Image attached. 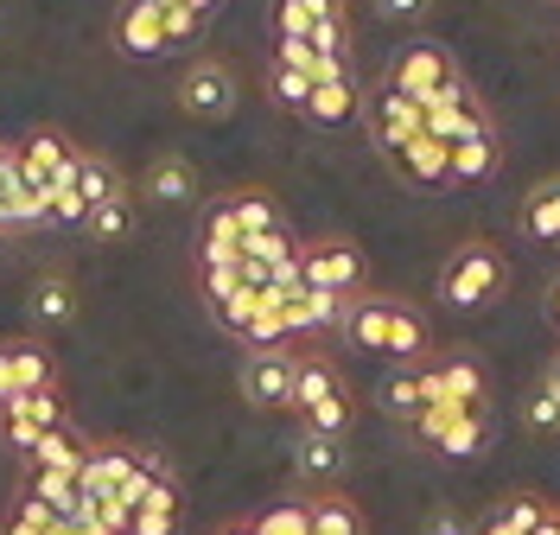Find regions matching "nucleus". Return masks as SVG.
<instances>
[{
  "instance_id": "36",
  "label": "nucleus",
  "mask_w": 560,
  "mask_h": 535,
  "mask_svg": "<svg viewBox=\"0 0 560 535\" xmlns=\"http://www.w3.org/2000/svg\"><path fill=\"white\" fill-rule=\"evenodd\" d=\"M383 408L395 415V421H415L420 408H427V383H420V376H388L383 383Z\"/></svg>"
},
{
  "instance_id": "3",
  "label": "nucleus",
  "mask_w": 560,
  "mask_h": 535,
  "mask_svg": "<svg viewBox=\"0 0 560 535\" xmlns=\"http://www.w3.org/2000/svg\"><path fill=\"white\" fill-rule=\"evenodd\" d=\"M383 83L401 90V96H415L420 108H433L458 83V65H453V51H446L440 38H401L395 58H388V71H383Z\"/></svg>"
},
{
  "instance_id": "22",
  "label": "nucleus",
  "mask_w": 560,
  "mask_h": 535,
  "mask_svg": "<svg viewBox=\"0 0 560 535\" xmlns=\"http://www.w3.org/2000/svg\"><path fill=\"white\" fill-rule=\"evenodd\" d=\"M26 465H33V472H70V478H83L90 440H83L77 428H51V433H38V446L26 453Z\"/></svg>"
},
{
  "instance_id": "39",
  "label": "nucleus",
  "mask_w": 560,
  "mask_h": 535,
  "mask_svg": "<svg viewBox=\"0 0 560 535\" xmlns=\"http://www.w3.org/2000/svg\"><path fill=\"white\" fill-rule=\"evenodd\" d=\"M523 421H528L535 433H560V389H555V383H541V389L528 395Z\"/></svg>"
},
{
  "instance_id": "42",
  "label": "nucleus",
  "mask_w": 560,
  "mask_h": 535,
  "mask_svg": "<svg viewBox=\"0 0 560 535\" xmlns=\"http://www.w3.org/2000/svg\"><path fill=\"white\" fill-rule=\"evenodd\" d=\"M51 535H103V523L96 516H83V510H70V516H58V530Z\"/></svg>"
},
{
  "instance_id": "4",
  "label": "nucleus",
  "mask_w": 560,
  "mask_h": 535,
  "mask_svg": "<svg viewBox=\"0 0 560 535\" xmlns=\"http://www.w3.org/2000/svg\"><path fill=\"white\" fill-rule=\"evenodd\" d=\"M408 428H415L433 453H446V460H471V453L490 440V415H485V402H478V408H446V402H427Z\"/></svg>"
},
{
  "instance_id": "15",
  "label": "nucleus",
  "mask_w": 560,
  "mask_h": 535,
  "mask_svg": "<svg viewBox=\"0 0 560 535\" xmlns=\"http://www.w3.org/2000/svg\"><path fill=\"white\" fill-rule=\"evenodd\" d=\"M388 313H395V293H350L338 332H345L357 351H388Z\"/></svg>"
},
{
  "instance_id": "9",
  "label": "nucleus",
  "mask_w": 560,
  "mask_h": 535,
  "mask_svg": "<svg viewBox=\"0 0 560 535\" xmlns=\"http://www.w3.org/2000/svg\"><path fill=\"white\" fill-rule=\"evenodd\" d=\"M178 108L198 115V121H223L236 108V71L223 58H191L178 77Z\"/></svg>"
},
{
  "instance_id": "45",
  "label": "nucleus",
  "mask_w": 560,
  "mask_h": 535,
  "mask_svg": "<svg viewBox=\"0 0 560 535\" xmlns=\"http://www.w3.org/2000/svg\"><path fill=\"white\" fill-rule=\"evenodd\" d=\"M478 535H523V530H510L503 516H490V523H485V530H478Z\"/></svg>"
},
{
  "instance_id": "48",
  "label": "nucleus",
  "mask_w": 560,
  "mask_h": 535,
  "mask_svg": "<svg viewBox=\"0 0 560 535\" xmlns=\"http://www.w3.org/2000/svg\"><path fill=\"white\" fill-rule=\"evenodd\" d=\"M548 383H555V389H560V357H555V363H548Z\"/></svg>"
},
{
  "instance_id": "2",
  "label": "nucleus",
  "mask_w": 560,
  "mask_h": 535,
  "mask_svg": "<svg viewBox=\"0 0 560 535\" xmlns=\"http://www.w3.org/2000/svg\"><path fill=\"white\" fill-rule=\"evenodd\" d=\"M293 415H300V433H331V440H345V433H350L357 402H350V383L338 376V363H331V357H318V351L306 357V351H300Z\"/></svg>"
},
{
  "instance_id": "46",
  "label": "nucleus",
  "mask_w": 560,
  "mask_h": 535,
  "mask_svg": "<svg viewBox=\"0 0 560 535\" xmlns=\"http://www.w3.org/2000/svg\"><path fill=\"white\" fill-rule=\"evenodd\" d=\"M535 535H560V510H548V516H541V530Z\"/></svg>"
},
{
  "instance_id": "25",
  "label": "nucleus",
  "mask_w": 560,
  "mask_h": 535,
  "mask_svg": "<svg viewBox=\"0 0 560 535\" xmlns=\"http://www.w3.org/2000/svg\"><path fill=\"white\" fill-rule=\"evenodd\" d=\"M223 205H230V217H236L243 243H248V236H275V230H287V223H280V205L268 198V191H255V185L236 191V198H223Z\"/></svg>"
},
{
  "instance_id": "28",
  "label": "nucleus",
  "mask_w": 560,
  "mask_h": 535,
  "mask_svg": "<svg viewBox=\"0 0 560 535\" xmlns=\"http://www.w3.org/2000/svg\"><path fill=\"white\" fill-rule=\"evenodd\" d=\"M70 313H77V287H70L65 275H38L33 281V319L38 325H65Z\"/></svg>"
},
{
  "instance_id": "33",
  "label": "nucleus",
  "mask_w": 560,
  "mask_h": 535,
  "mask_svg": "<svg viewBox=\"0 0 560 535\" xmlns=\"http://www.w3.org/2000/svg\"><path fill=\"white\" fill-rule=\"evenodd\" d=\"M420 351H427V319L408 300H395V313H388V357H420Z\"/></svg>"
},
{
  "instance_id": "43",
  "label": "nucleus",
  "mask_w": 560,
  "mask_h": 535,
  "mask_svg": "<svg viewBox=\"0 0 560 535\" xmlns=\"http://www.w3.org/2000/svg\"><path fill=\"white\" fill-rule=\"evenodd\" d=\"M427 535H465V523H458L453 510H440V516H427Z\"/></svg>"
},
{
  "instance_id": "29",
  "label": "nucleus",
  "mask_w": 560,
  "mask_h": 535,
  "mask_svg": "<svg viewBox=\"0 0 560 535\" xmlns=\"http://www.w3.org/2000/svg\"><path fill=\"white\" fill-rule=\"evenodd\" d=\"M77 191H83V205L96 211L103 198H115V191H128V185H121V173L108 166L103 153H90V147H83V160H77Z\"/></svg>"
},
{
  "instance_id": "27",
  "label": "nucleus",
  "mask_w": 560,
  "mask_h": 535,
  "mask_svg": "<svg viewBox=\"0 0 560 535\" xmlns=\"http://www.w3.org/2000/svg\"><path fill=\"white\" fill-rule=\"evenodd\" d=\"M173 530H178V491H173V478H160L147 491V503L135 510V530L128 535H173Z\"/></svg>"
},
{
  "instance_id": "38",
  "label": "nucleus",
  "mask_w": 560,
  "mask_h": 535,
  "mask_svg": "<svg viewBox=\"0 0 560 535\" xmlns=\"http://www.w3.org/2000/svg\"><path fill=\"white\" fill-rule=\"evenodd\" d=\"M58 530V510L38 498H20V510H13V523H7V535H51Z\"/></svg>"
},
{
  "instance_id": "1",
  "label": "nucleus",
  "mask_w": 560,
  "mask_h": 535,
  "mask_svg": "<svg viewBox=\"0 0 560 535\" xmlns=\"http://www.w3.org/2000/svg\"><path fill=\"white\" fill-rule=\"evenodd\" d=\"M503 287H510L503 249H497L490 236H465V243L446 255V268H440V306L478 313V306H490V300H503Z\"/></svg>"
},
{
  "instance_id": "32",
  "label": "nucleus",
  "mask_w": 560,
  "mask_h": 535,
  "mask_svg": "<svg viewBox=\"0 0 560 535\" xmlns=\"http://www.w3.org/2000/svg\"><path fill=\"white\" fill-rule=\"evenodd\" d=\"M83 223H90V236H103V243H121V236L135 230V191H115V198H103V205L83 217Z\"/></svg>"
},
{
  "instance_id": "5",
  "label": "nucleus",
  "mask_w": 560,
  "mask_h": 535,
  "mask_svg": "<svg viewBox=\"0 0 560 535\" xmlns=\"http://www.w3.org/2000/svg\"><path fill=\"white\" fill-rule=\"evenodd\" d=\"M300 287L313 293H331V300H350L363 293V249L350 236H325V243H306L300 249Z\"/></svg>"
},
{
  "instance_id": "12",
  "label": "nucleus",
  "mask_w": 560,
  "mask_h": 535,
  "mask_svg": "<svg viewBox=\"0 0 560 535\" xmlns=\"http://www.w3.org/2000/svg\"><path fill=\"white\" fill-rule=\"evenodd\" d=\"M108 33H115V51L121 58H160V51L178 45L173 26H166V7H147V0H121Z\"/></svg>"
},
{
  "instance_id": "19",
  "label": "nucleus",
  "mask_w": 560,
  "mask_h": 535,
  "mask_svg": "<svg viewBox=\"0 0 560 535\" xmlns=\"http://www.w3.org/2000/svg\"><path fill=\"white\" fill-rule=\"evenodd\" d=\"M275 300H280V313H287V332H293V338H306V332H331L338 313H345V300L313 293V287H287V293H275Z\"/></svg>"
},
{
  "instance_id": "14",
  "label": "nucleus",
  "mask_w": 560,
  "mask_h": 535,
  "mask_svg": "<svg viewBox=\"0 0 560 535\" xmlns=\"http://www.w3.org/2000/svg\"><path fill=\"white\" fill-rule=\"evenodd\" d=\"M427 402H446V408H478L485 402V370L478 357H440L433 370H420Z\"/></svg>"
},
{
  "instance_id": "13",
  "label": "nucleus",
  "mask_w": 560,
  "mask_h": 535,
  "mask_svg": "<svg viewBox=\"0 0 560 535\" xmlns=\"http://www.w3.org/2000/svg\"><path fill=\"white\" fill-rule=\"evenodd\" d=\"M51 383H58V363H51L45 345H33V338H0V402L51 389Z\"/></svg>"
},
{
  "instance_id": "23",
  "label": "nucleus",
  "mask_w": 560,
  "mask_h": 535,
  "mask_svg": "<svg viewBox=\"0 0 560 535\" xmlns=\"http://www.w3.org/2000/svg\"><path fill=\"white\" fill-rule=\"evenodd\" d=\"M497 166H503V141H497V128H490V135H471V141H458V147H446V173H453V185L497 178Z\"/></svg>"
},
{
  "instance_id": "49",
  "label": "nucleus",
  "mask_w": 560,
  "mask_h": 535,
  "mask_svg": "<svg viewBox=\"0 0 560 535\" xmlns=\"http://www.w3.org/2000/svg\"><path fill=\"white\" fill-rule=\"evenodd\" d=\"M223 535H255V530H248V523H236V530H223Z\"/></svg>"
},
{
  "instance_id": "8",
  "label": "nucleus",
  "mask_w": 560,
  "mask_h": 535,
  "mask_svg": "<svg viewBox=\"0 0 560 535\" xmlns=\"http://www.w3.org/2000/svg\"><path fill=\"white\" fill-rule=\"evenodd\" d=\"M490 128H497V115H490V103L465 83V77L427 108V135H433L440 147H458V141H471V135H490Z\"/></svg>"
},
{
  "instance_id": "37",
  "label": "nucleus",
  "mask_w": 560,
  "mask_h": 535,
  "mask_svg": "<svg viewBox=\"0 0 560 535\" xmlns=\"http://www.w3.org/2000/svg\"><path fill=\"white\" fill-rule=\"evenodd\" d=\"M248 530L255 535H313V523H306V503H275V510L255 516Z\"/></svg>"
},
{
  "instance_id": "34",
  "label": "nucleus",
  "mask_w": 560,
  "mask_h": 535,
  "mask_svg": "<svg viewBox=\"0 0 560 535\" xmlns=\"http://www.w3.org/2000/svg\"><path fill=\"white\" fill-rule=\"evenodd\" d=\"M236 338H243L248 351H261V345H287V338H293V332H287V313H280L275 293H268V300L255 306V319H248L243 332H236Z\"/></svg>"
},
{
  "instance_id": "26",
  "label": "nucleus",
  "mask_w": 560,
  "mask_h": 535,
  "mask_svg": "<svg viewBox=\"0 0 560 535\" xmlns=\"http://www.w3.org/2000/svg\"><path fill=\"white\" fill-rule=\"evenodd\" d=\"M293 465H300L306 478H338V472H345V440H331V433H300Z\"/></svg>"
},
{
  "instance_id": "17",
  "label": "nucleus",
  "mask_w": 560,
  "mask_h": 535,
  "mask_svg": "<svg viewBox=\"0 0 560 535\" xmlns=\"http://www.w3.org/2000/svg\"><path fill=\"white\" fill-rule=\"evenodd\" d=\"M268 20H275V38H313L318 26L350 20V7L345 0H268Z\"/></svg>"
},
{
  "instance_id": "18",
  "label": "nucleus",
  "mask_w": 560,
  "mask_h": 535,
  "mask_svg": "<svg viewBox=\"0 0 560 535\" xmlns=\"http://www.w3.org/2000/svg\"><path fill=\"white\" fill-rule=\"evenodd\" d=\"M363 108V90H357V71H338V77H318L313 83V103H306V121L313 128H345L350 115Z\"/></svg>"
},
{
  "instance_id": "24",
  "label": "nucleus",
  "mask_w": 560,
  "mask_h": 535,
  "mask_svg": "<svg viewBox=\"0 0 560 535\" xmlns=\"http://www.w3.org/2000/svg\"><path fill=\"white\" fill-rule=\"evenodd\" d=\"M243 261V230L230 205H210L205 211V243H198V268H236Z\"/></svg>"
},
{
  "instance_id": "7",
  "label": "nucleus",
  "mask_w": 560,
  "mask_h": 535,
  "mask_svg": "<svg viewBox=\"0 0 560 535\" xmlns=\"http://www.w3.org/2000/svg\"><path fill=\"white\" fill-rule=\"evenodd\" d=\"M51 428H70L58 383H51V389H33V395H13V402H0V440H7V446L33 453L38 433H51Z\"/></svg>"
},
{
  "instance_id": "35",
  "label": "nucleus",
  "mask_w": 560,
  "mask_h": 535,
  "mask_svg": "<svg viewBox=\"0 0 560 535\" xmlns=\"http://www.w3.org/2000/svg\"><path fill=\"white\" fill-rule=\"evenodd\" d=\"M268 96L280 108H293L300 121H306V103H313V77L306 71H287V65H268Z\"/></svg>"
},
{
  "instance_id": "41",
  "label": "nucleus",
  "mask_w": 560,
  "mask_h": 535,
  "mask_svg": "<svg viewBox=\"0 0 560 535\" xmlns=\"http://www.w3.org/2000/svg\"><path fill=\"white\" fill-rule=\"evenodd\" d=\"M427 7H433V0H376V13H383V20H395V26H415Z\"/></svg>"
},
{
  "instance_id": "40",
  "label": "nucleus",
  "mask_w": 560,
  "mask_h": 535,
  "mask_svg": "<svg viewBox=\"0 0 560 535\" xmlns=\"http://www.w3.org/2000/svg\"><path fill=\"white\" fill-rule=\"evenodd\" d=\"M510 530H523V535H535L541 530V516H548V503H535V498H503V510H497Z\"/></svg>"
},
{
  "instance_id": "10",
  "label": "nucleus",
  "mask_w": 560,
  "mask_h": 535,
  "mask_svg": "<svg viewBox=\"0 0 560 535\" xmlns=\"http://www.w3.org/2000/svg\"><path fill=\"white\" fill-rule=\"evenodd\" d=\"M13 153H20V178L38 185V191H51V185L77 178V160H83V147L70 141V135H58V128H33Z\"/></svg>"
},
{
  "instance_id": "21",
  "label": "nucleus",
  "mask_w": 560,
  "mask_h": 535,
  "mask_svg": "<svg viewBox=\"0 0 560 535\" xmlns=\"http://www.w3.org/2000/svg\"><path fill=\"white\" fill-rule=\"evenodd\" d=\"M140 191L153 198V205H191L198 198V166L191 160H178V153H160L147 178H140Z\"/></svg>"
},
{
  "instance_id": "20",
  "label": "nucleus",
  "mask_w": 560,
  "mask_h": 535,
  "mask_svg": "<svg viewBox=\"0 0 560 535\" xmlns=\"http://www.w3.org/2000/svg\"><path fill=\"white\" fill-rule=\"evenodd\" d=\"M516 230L528 243H541V249H560V178H541L528 191L523 211H516Z\"/></svg>"
},
{
  "instance_id": "11",
  "label": "nucleus",
  "mask_w": 560,
  "mask_h": 535,
  "mask_svg": "<svg viewBox=\"0 0 560 535\" xmlns=\"http://www.w3.org/2000/svg\"><path fill=\"white\" fill-rule=\"evenodd\" d=\"M363 121H370V141H376V153H395L401 141L427 135V108H420L415 96H401V90H388V83H376V90H370Z\"/></svg>"
},
{
  "instance_id": "50",
  "label": "nucleus",
  "mask_w": 560,
  "mask_h": 535,
  "mask_svg": "<svg viewBox=\"0 0 560 535\" xmlns=\"http://www.w3.org/2000/svg\"><path fill=\"white\" fill-rule=\"evenodd\" d=\"M147 7H185V0H147Z\"/></svg>"
},
{
  "instance_id": "31",
  "label": "nucleus",
  "mask_w": 560,
  "mask_h": 535,
  "mask_svg": "<svg viewBox=\"0 0 560 535\" xmlns=\"http://www.w3.org/2000/svg\"><path fill=\"white\" fill-rule=\"evenodd\" d=\"M306 523H313V535H363V516H357L350 498H313Z\"/></svg>"
},
{
  "instance_id": "47",
  "label": "nucleus",
  "mask_w": 560,
  "mask_h": 535,
  "mask_svg": "<svg viewBox=\"0 0 560 535\" xmlns=\"http://www.w3.org/2000/svg\"><path fill=\"white\" fill-rule=\"evenodd\" d=\"M185 7H191V13L205 20V13H217V7H223V0H185Z\"/></svg>"
},
{
  "instance_id": "30",
  "label": "nucleus",
  "mask_w": 560,
  "mask_h": 535,
  "mask_svg": "<svg viewBox=\"0 0 560 535\" xmlns=\"http://www.w3.org/2000/svg\"><path fill=\"white\" fill-rule=\"evenodd\" d=\"M26 498L51 503L58 516H70V510H77V498H83V485H77L70 472H33V465H26Z\"/></svg>"
},
{
  "instance_id": "16",
  "label": "nucleus",
  "mask_w": 560,
  "mask_h": 535,
  "mask_svg": "<svg viewBox=\"0 0 560 535\" xmlns=\"http://www.w3.org/2000/svg\"><path fill=\"white\" fill-rule=\"evenodd\" d=\"M395 173L408 178V185H420V191H440V185H453V173H446V147L433 141V135H415V141H401L395 153H383Z\"/></svg>"
},
{
  "instance_id": "6",
  "label": "nucleus",
  "mask_w": 560,
  "mask_h": 535,
  "mask_svg": "<svg viewBox=\"0 0 560 535\" xmlns=\"http://www.w3.org/2000/svg\"><path fill=\"white\" fill-rule=\"evenodd\" d=\"M293 383H300V351H293V345H261V351H243L236 389H243L255 408H293Z\"/></svg>"
},
{
  "instance_id": "44",
  "label": "nucleus",
  "mask_w": 560,
  "mask_h": 535,
  "mask_svg": "<svg viewBox=\"0 0 560 535\" xmlns=\"http://www.w3.org/2000/svg\"><path fill=\"white\" fill-rule=\"evenodd\" d=\"M541 306H548V325H555V332H560V275H555V281H548V300H541Z\"/></svg>"
}]
</instances>
